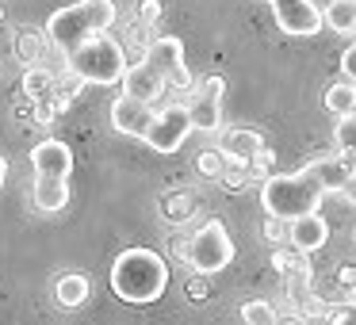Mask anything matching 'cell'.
Segmentation results:
<instances>
[{
	"label": "cell",
	"mask_w": 356,
	"mask_h": 325,
	"mask_svg": "<svg viewBox=\"0 0 356 325\" xmlns=\"http://www.w3.org/2000/svg\"><path fill=\"white\" fill-rule=\"evenodd\" d=\"M0 19H4V8H0Z\"/></svg>",
	"instance_id": "obj_35"
},
{
	"label": "cell",
	"mask_w": 356,
	"mask_h": 325,
	"mask_svg": "<svg viewBox=\"0 0 356 325\" xmlns=\"http://www.w3.org/2000/svg\"><path fill=\"white\" fill-rule=\"evenodd\" d=\"M330 241V222H325L318 210H310V215H299L287 222V245L299 249V253H318V249Z\"/></svg>",
	"instance_id": "obj_11"
},
{
	"label": "cell",
	"mask_w": 356,
	"mask_h": 325,
	"mask_svg": "<svg viewBox=\"0 0 356 325\" xmlns=\"http://www.w3.org/2000/svg\"><path fill=\"white\" fill-rule=\"evenodd\" d=\"M195 172H200V176H211V180H218L226 172V153L222 149H200V153H195Z\"/></svg>",
	"instance_id": "obj_23"
},
{
	"label": "cell",
	"mask_w": 356,
	"mask_h": 325,
	"mask_svg": "<svg viewBox=\"0 0 356 325\" xmlns=\"http://www.w3.org/2000/svg\"><path fill=\"white\" fill-rule=\"evenodd\" d=\"M195 210L192 195H172V199H165V215H169V222H188Z\"/></svg>",
	"instance_id": "obj_27"
},
{
	"label": "cell",
	"mask_w": 356,
	"mask_h": 325,
	"mask_svg": "<svg viewBox=\"0 0 356 325\" xmlns=\"http://www.w3.org/2000/svg\"><path fill=\"white\" fill-rule=\"evenodd\" d=\"M115 24V0H77V4H65L54 16L47 19V42L62 50V58L70 50H77L81 42H88L92 35L111 31Z\"/></svg>",
	"instance_id": "obj_2"
},
{
	"label": "cell",
	"mask_w": 356,
	"mask_h": 325,
	"mask_svg": "<svg viewBox=\"0 0 356 325\" xmlns=\"http://www.w3.org/2000/svg\"><path fill=\"white\" fill-rule=\"evenodd\" d=\"M157 19H161V0H138V8H134V24L157 27Z\"/></svg>",
	"instance_id": "obj_28"
},
{
	"label": "cell",
	"mask_w": 356,
	"mask_h": 325,
	"mask_svg": "<svg viewBox=\"0 0 356 325\" xmlns=\"http://www.w3.org/2000/svg\"><path fill=\"white\" fill-rule=\"evenodd\" d=\"M333 142H337L341 153H356V111H353V115H341V119H337Z\"/></svg>",
	"instance_id": "obj_25"
},
{
	"label": "cell",
	"mask_w": 356,
	"mask_h": 325,
	"mask_svg": "<svg viewBox=\"0 0 356 325\" xmlns=\"http://www.w3.org/2000/svg\"><path fill=\"white\" fill-rule=\"evenodd\" d=\"M207 279H188V299H207Z\"/></svg>",
	"instance_id": "obj_33"
},
{
	"label": "cell",
	"mask_w": 356,
	"mask_h": 325,
	"mask_svg": "<svg viewBox=\"0 0 356 325\" xmlns=\"http://www.w3.org/2000/svg\"><path fill=\"white\" fill-rule=\"evenodd\" d=\"M341 73H345L348 81H356V42L345 50V54H341Z\"/></svg>",
	"instance_id": "obj_32"
},
{
	"label": "cell",
	"mask_w": 356,
	"mask_h": 325,
	"mask_svg": "<svg viewBox=\"0 0 356 325\" xmlns=\"http://www.w3.org/2000/svg\"><path fill=\"white\" fill-rule=\"evenodd\" d=\"M261 146H264V138L257 131H249V126H230V131L218 134V149L226 153V165H241V169H249V161L257 157Z\"/></svg>",
	"instance_id": "obj_14"
},
{
	"label": "cell",
	"mask_w": 356,
	"mask_h": 325,
	"mask_svg": "<svg viewBox=\"0 0 356 325\" xmlns=\"http://www.w3.org/2000/svg\"><path fill=\"white\" fill-rule=\"evenodd\" d=\"M119 88H123L127 96H134V100H146V103H161L165 88H169V81L161 77V73L154 69V65H146L138 58V62L127 65L123 81H119Z\"/></svg>",
	"instance_id": "obj_10"
},
{
	"label": "cell",
	"mask_w": 356,
	"mask_h": 325,
	"mask_svg": "<svg viewBox=\"0 0 356 325\" xmlns=\"http://www.w3.org/2000/svg\"><path fill=\"white\" fill-rule=\"evenodd\" d=\"M58 88V77L50 73V65H27L24 81H19V92L31 96V100H42V96H50Z\"/></svg>",
	"instance_id": "obj_21"
},
{
	"label": "cell",
	"mask_w": 356,
	"mask_h": 325,
	"mask_svg": "<svg viewBox=\"0 0 356 325\" xmlns=\"http://www.w3.org/2000/svg\"><path fill=\"white\" fill-rule=\"evenodd\" d=\"M325 184L314 176V172L302 165L299 172H272L268 180H261V207L276 218H299V215H310V210L322 207L325 199Z\"/></svg>",
	"instance_id": "obj_3"
},
{
	"label": "cell",
	"mask_w": 356,
	"mask_h": 325,
	"mask_svg": "<svg viewBox=\"0 0 356 325\" xmlns=\"http://www.w3.org/2000/svg\"><path fill=\"white\" fill-rule=\"evenodd\" d=\"M337 283H341V287H345V291L356 299V264H345V268L337 272Z\"/></svg>",
	"instance_id": "obj_31"
},
{
	"label": "cell",
	"mask_w": 356,
	"mask_h": 325,
	"mask_svg": "<svg viewBox=\"0 0 356 325\" xmlns=\"http://www.w3.org/2000/svg\"><path fill=\"white\" fill-rule=\"evenodd\" d=\"M200 92H207V96H218V100H222V92H226V81L218 77V73H215V77H203V81H200Z\"/></svg>",
	"instance_id": "obj_30"
},
{
	"label": "cell",
	"mask_w": 356,
	"mask_h": 325,
	"mask_svg": "<svg viewBox=\"0 0 356 325\" xmlns=\"http://www.w3.org/2000/svg\"><path fill=\"white\" fill-rule=\"evenodd\" d=\"M169 287V260L157 249H123L111 260V291L123 302L146 306L157 302Z\"/></svg>",
	"instance_id": "obj_1"
},
{
	"label": "cell",
	"mask_w": 356,
	"mask_h": 325,
	"mask_svg": "<svg viewBox=\"0 0 356 325\" xmlns=\"http://www.w3.org/2000/svg\"><path fill=\"white\" fill-rule=\"evenodd\" d=\"M4 180H8V161L0 157V188H4Z\"/></svg>",
	"instance_id": "obj_34"
},
{
	"label": "cell",
	"mask_w": 356,
	"mask_h": 325,
	"mask_svg": "<svg viewBox=\"0 0 356 325\" xmlns=\"http://www.w3.org/2000/svg\"><path fill=\"white\" fill-rule=\"evenodd\" d=\"M154 103L146 100H134V96H115V103H111V126H115L119 134H127V138H146L149 123H154Z\"/></svg>",
	"instance_id": "obj_9"
},
{
	"label": "cell",
	"mask_w": 356,
	"mask_h": 325,
	"mask_svg": "<svg viewBox=\"0 0 356 325\" xmlns=\"http://www.w3.org/2000/svg\"><path fill=\"white\" fill-rule=\"evenodd\" d=\"M345 157L348 153H341V149L337 153H322V157H314V161H307V169L325 184V192H345L356 180V165L345 161Z\"/></svg>",
	"instance_id": "obj_13"
},
{
	"label": "cell",
	"mask_w": 356,
	"mask_h": 325,
	"mask_svg": "<svg viewBox=\"0 0 356 325\" xmlns=\"http://www.w3.org/2000/svg\"><path fill=\"white\" fill-rule=\"evenodd\" d=\"M188 115H192V126L203 134H218L222 131V100L207 92H195V100L188 103Z\"/></svg>",
	"instance_id": "obj_17"
},
{
	"label": "cell",
	"mask_w": 356,
	"mask_h": 325,
	"mask_svg": "<svg viewBox=\"0 0 356 325\" xmlns=\"http://www.w3.org/2000/svg\"><path fill=\"white\" fill-rule=\"evenodd\" d=\"M127 50L119 39H111L108 31L104 35H92L88 42H81L77 50H70L65 54V73H73V77H81L85 85H119L127 73Z\"/></svg>",
	"instance_id": "obj_4"
},
{
	"label": "cell",
	"mask_w": 356,
	"mask_h": 325,
	"mask_svg": "<svg viewBox=\"0 0 356 325\" xmlns=\"http://www.w3.org/2000/svg\"><path fill=\"white\" fill-rule=\"evenodd\" d=\"M192 131L195 126H192V115H188V103H169V108H161L154 115V123H149L146 146L157 149V153H177Z\"/></svg>",
	"instance_id": "obj_7"
},
{
	"label": "cell",
	"mask_w": 356,
	"mask_h": 325,
	"mask_svg": "<svg viewBox=\"0 0 356 325\" xmlns=\"http://www.w3.org/2000/svg\"><path fill=\"white\" fill-rule=\"evenodd\" d=\"M322 24L337 35H353L356 31V0H330L322 12Z\"/></svg>",
	"instance_id": "obj_20"
},
{
	"label": "cell",
	"mask_w": 356,
	"mask_h": 325,
	"mask_svg": "<svg viewBox=\"0 0 356 325\" xmlns=\"http://www.w3.org/2000/svg\"><path fill=\"white\" fill-rule=\"evenodd\" d=\"M142 62L154 65L165 81H169L177 92H200V81H192V73L184 69V42L177 35H161V39H149Z\"/></svg>",
	"instance_id": "obj_6"
},
{
	"label": "cell",
	"mask_w": 356,
	"mask_h": 325,
	"mask_svg": "<svg viewBox=\"0 0 356 325\" xmlns=\"http://www.w3.org/2000/svg\"><path fill=\"white\" fill-rule=\"evenodd\" d=\"M42 50H47V31H35V27H19L16 39H12V54L19 65H39Z\"/></svg>",
	"instance_id": "obj_18"
},
{
	"label": "cell",
	"mask_w": 356,
	"mask_h": 325,
	"mask_svg": "<svg viewBox=\"0 0 356 325\" xmlns=\"http://www.w3.org/2000/svg\"><path fill=\"white\" fill-rule=\"evenodd\" d=\"M234 260V241L218 218H207L200 230L188 238V264L195 276H215V272L230 268Z\"/></svg>",
	"instance_id": "obj_5"
},
{
	"label": "cell",
	"mask_w": 356,
	"mask_h": 325,
	"mask_svg": "<svg viewBox=\"0 0 356 325\" xmlns=\"http://www.w3.org/2000/svg\"><path fill=\"white\" fill-rule=\"evenodd\" d=\"M31 199L42 215H58V210L70 207V184L58 176H35V188H31Z\"/></svg>",
	"instance_id": "obj_15"
},
{
	"label": "cell",
	"mask_w": 356,
	"mask_h": 325,
	"mask_svg": "<svg viewBox=\"0 0 356 325\" xmlns=\"http://www.w3.org/2000/svg\"><path fill=\"white\" fill-rule=\"evenodd\" d=\"M272 268L284 272V276H310V264H307V253H299V249H276L272 253Z\"/></svg>",
	"instance_id": "obj_22"
},
{
	"label": "cell",
	"mask_w": 356,
	"mask_h": 325,
	"mask_svg": "<svg viewBox=\"0 0 356 325\" xmlns=\"http://www.w3.org/2000/svg\"><path fill=\"white\" fill-rule=\"evenodd\" d=\"M241 322H249V325H272V322H280V314H276V306H272V302L249 299L245 306H241Z\"/></svg>",
	"instance_id": "obj_24"
},
{
	"label": "cell",
	"mask_w": 356,
	"mask_h": 325,
	"mask_svg": "<svg viewBox=\"0 0 356 325\" xmlns=\"http://www.w3.org/2000/svg\"><path fill=\"white\" fill-rule=\"evenodd\" d=\"M276 27L291 39H310V35L322 31V8H314L310 0H268Z\"/></svg>",
	"instance_id": "obj_8"
},
{
	"label": "cell",
	"mask_w": 356,
	"mask_h": 325,
	"mask_svg": "<svg viewBox=\"0 0 356 325\" xmlns=\"http://www.w3.org/2000/svg\"><path fill=\"white\" fill-rule=\"evenodd\" d=\"M322 108L330 111V115H353L356 111V81H341V85H330L322 92Z\"/></svg>",
	"instance_id": "obj_19"
},
{
	"label": "cell",
	"mask_w": 356,
	"mask_h": 325,
	"mask_svg": "<svg viewBox=\"0 0 356 325\" xmlns=\"http://www.w3.org/2000/svg\"><path fill=\"white\" fill-rule=\"evenodd\" d=\"M272 165H276V153L268 146L257 149V157L249 161V180H268L272 176Z\"/></svg>",
	"instance_id": "obj_26"
},
{
	"label": "cell",
	"mask_w": 356,
	"mask_h": 325,
	"mask_svg": "<svg viewBox=\"0 0 356 325\" xmlns=\"http://www.w3.org/2000/svg\"><path fill=\"white\" fill-rule=\"evenodd\" d=\"M31 165H35V176H58V180H70L73 172V149L58 138H47L31 149Z\"/></svg>",
	"instance_id": "obj_12"
},
{
	"label": "cell",
	"mask_w": 356,
	"mask_h": 325,
	"mask_svg": "<svg viewBox=\"0 0 356 325\" xmlns=\"http://www.w3.org/2000/svg\"><path fill=\"white\" fill-rule=\"evenodd\" d=\"M88 291H92V283H88L85 272H65L54 283V302L62 310H81L88 302Z\"/></svg>",
	"instance_id": "obj_16"
},
{
	"label": "cell",
	"mask_w": 356,
	"mask_h": 325,
	"mask_svg": "<svg viewBox=\"0 0 356 325\" xmlns=\"http://www.w3.org/2000/svg\"><path fill=\"white\" fill-rule=\"evenodd\" d=\"M264 238L272 245H287V218H276V215L264 218Z\"/></svg>",
	"instance_id": "obj_29"
}]
</instances>
